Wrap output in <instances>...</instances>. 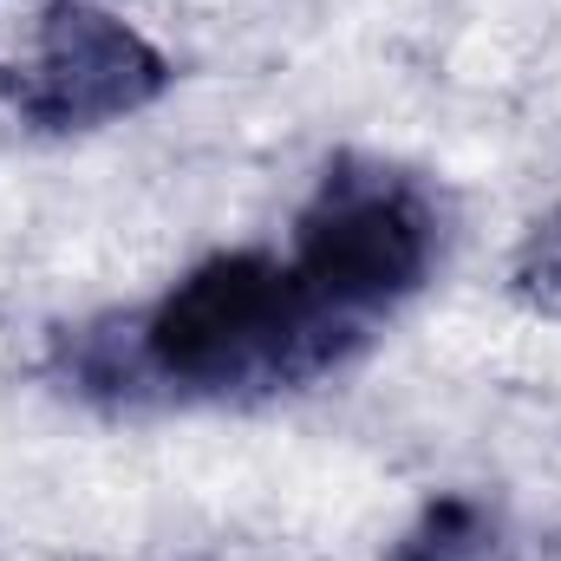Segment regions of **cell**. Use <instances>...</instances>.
<instances>
[{"label":"cell","instance_id":"1","mask_svg":"<svg viewBox=\"0 0 561 561\" xmlns=\"http://www.w3.org/2000/svg\"><path fill=\"white\" fill-rule=\"evenodd\" d=\"M353 320L333 313L294 262L275 255H216L183 275L144 320V359L157 379L190 392H249L294 386L340 359Z\"/></svg>","mask_w":561,"mask_h":561},{"label":"cell","instance_id":"2","mask_svg":"<svg viewBox=\"0 0 561 561\" xmlns=\"http://www.w3.org/2000/svg\"><path fill=\"white\" fill-rule=\"evenodd\" d=\"M437 262V216L392 170H327L320 196L300 216L294 275L353 327L405 294H419Z\"/></svg>","mask_w":561,"mask_h":561},{"label":"cell","instance_id":"3","mask_svg":"<svg viewBox=\"0 0 561 561\" xmlns=\"http://www.w3.org/2000/svg\"><path fill=\"white\" fill-rule=\"evenodd\" d=\"M170 92V59L144 39L131 20L92 7V0H59L46 7L33 53L20 66V118L33 131H99L118 118H138Z\"/></svg>","mask_w":561,"mask_h":561},{"label":"cell","instance_id":"4","mask_svg":"<svg viewBox=\"0 0 561 561\" xmlns=\"http://www.w3.org/2000/svg\"><path fill=\"white\" fill-rule=\"evenodd\" d=\"M483 536H490L483 510L470 496H444V503H431L419 523L399 536L392 561H477L483 556Z\"/></svg>","mask_w":561,"mask_h":561}]
</instances>
